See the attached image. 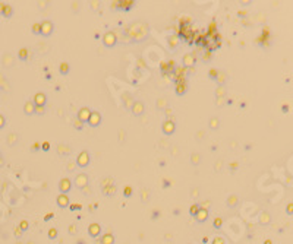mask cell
Segmentation results:
<instances>
[{
    "instance_id": "8",
    "label": "cell",
    "mask_w": 293,
    "mask_h": 244,
    "mask_svg": "<svg viewBox=\"0 0 293 244\" xmlns=\"http://www.w3.org/2000/svg\"><path fill=\"white\" fill-rule=\"evenodd\" d=\"M131 113L135 117H141L145 113V104L142 101H139V100H135V102H133V105H132V108H131Z\"/></svg>"
},
{
    "instance_id": "2",
    "label": "cell",
    "mask_w": 293,
    "mask_h": 244,
    "mask_svg": "<svg viewBox=\"0 0 293 244\" xmlns=\"http://www.w3.org/2000/svg\"><path fill=\"white\" fill-rule=\"evenodd\" d=\"M72 184L76 187V189H84L87 186H89V177L87 173H78L75 176V178L72 180Z\"/></svg>"
},
{
    "instance_id": "23",
    "label": "cell",
    "mask_w": 293,
    "mask_h": 244,
    "mask_svg": "<svg viewBox=\"0 0 293 244\" xmlns=\"http://www.w3.org/2000/svg\"><path fill=\"white\" fill-rule=\"evenodd\" d=\"M69 72H70V64L68 62H62L59 64V73L62 76H66V75H69Z\"/></svg>"
},
{
    "instance_id": "54",
    "label": "cell",
    "mask_w": 293,
    "mask_h": 244,
    "mask_svg": "<svg viewBox=\"0 0 293 244\" xmlns=\"http://www.w3.org/2000/svg\"><path fill=\"white\" fill-rule=\"evenodd\" d=\"M4 164H6V161H4L3 155H2V152H0V168H3Z\"/></svg>"
},
{
    "instance_id": "50",
    "label": "cell",
    "mask_w": 293,
    "mask_h": 244,
    "mask_svg": "<svg viewBox=\"0 0 293 244\" xmlns=\"http://www.w3.org/2000/svg\"><path fill=\"white\" fill-rule=\"evenodd\" d=\"M221 224H223V221H221V218H216L214 219V227L216 228H220Z\"/></svg>"
},
{
    "instance_id": "16",
    "label": "cell",
    "mask_w": 293,
    "mask_h": 244,
    "mask_svg": "<svg viewBox=\"0 0 293 244\" xmlns=\"http://www.w3.org/2000/svg\"><path fill=\"white\" fill-rule=\"evenodd\" d=\"M13 63H15V57L10 53H4L3 57H2V64L4 68H12Z\"/></svg>"
},
{
    "instance_id": "9",
    "label": "cell",
    "mask_w": 293,
    "mask_h": 244,
    "mask_svg": "<svg viewBox=\"0 0 293 244\" xmlns=\"http://www.w3.org/2000/svg\"><path fill=\"white\" fill-rule=\"evenodd\" d=\"M91 111H93V110L88 108V107H81V108L78 110V113H76V118L78 120H81L84 124H87L88 120H89V116H91Z\"/></svg>"
},
{
    "instance_id": "14",
    "label": "cell",
    "mask_w": 293,
    "mask_h": 244,
    "mask_svg": "<svg viewBox=\"0 0 293 244\" xmlns=\"http://www.w3.org/2000/svg\"><path fill=\"white\" fill-rule=\"evenodd\" d=\"M32 102H34L35 105H42V107H46V104H47V95L44 92H37L34 95V98H32Z\"/></svg>"
},
{
    "instance_id": "17",
    "label": "cell",
    "mask_w": 293,
    "mask_h": 244,
    "mask_svg": "<svg viewBox=\"0 0 293 244\" xmlns=\"http://www.w3.org/2000/svg\"><path fill=\"white\" fill-rule=\"evenodd\" d=\"M24 114L25 116H34V111H35V104L32 101H26L24 104Z\"/></svg>"
},
{
    "instance_id": "34",
    "label": "cell",
    "mask_w": 293,
    "mask_h": 244,
    "mask_svg": "<svg viewBox=\"0 0 293 244\" xmlns=\"http://www.w3.org/2000/svg\"><path fill=\"white\" fill-rule=\"evenodd\" d=\"M31 32L34 35H40L41 34V25H40V22H35V24H32V26H31Z\"/></svg>"
},
{
    "instance_id": "49",
    "label": "cell",
    "mask_w": 293,
    "mask_h": 244,
    "mask_svg": "<svg viewBox=\"0 0 293 244\" xmlns=\"http://www.w3.org/2000/svg\"><path fill=\"white\" fill-rule=\"evenodd\" d=\"M198 194H200V189H198V187H195V189L191 190V196H192V198H198Z\"/></svg>"
},
{
    "instance_id": "58",
    "label": "cell",
    "mask_w": 293,
    "mask_h": 244,
    "mask_svg": "<svg viewBox=\"0 0 293 244\" xmlns=\"http://www.w3.org/2000/svg\"><path fill=\"white\" fill-rule=\"evenodd\" d=\"M4 8H6V3H4V2H0V15H2V12L4 10Z\"/></svg>"
},
{
    "instance_id": "19",
    "label": "cell",
    "mask_w": 293,
    "mask_h": 244,
    "mask_svg": "<svg viewBox=\"0 0 293 244\" xmlns=\"http://www.w3.org/2000/svg\"><path fill=\"white\" fill-rule=\"evenodd\" d=\"M195 219L198 222H205V221L208 219V209H207V208H201L200 212L196 214Z\"/></svg>"
},
{
    "instance_id": "40",
    "label": "cell",
    "mask_w": 293,
    "mask_h": 244,
    "mask_svg": "<svg viewBox=\"0 0 293 244\" xmlns=\"http://www.w3.org/2000/svg\"><path fill=\"white\" fill-rule=\"evenodd\" d=\"M75 168H76V162H75V161H69V164L66 165V170H68L69 173H73Z\"/></svg>"
},
{
    "instance_id": "53",
    "label": "cell",
    "mask_w": 293,
    "mask_h": 244,
    "mask_svg": "<svg viewBox=\"0 0 293 244\" xmlns=\"http://www.w3.org/2000/svg\"><path fill=\"white\" fill-rule=\"evenodd\" d=\"M56 236H57V231H56L54 228H53V230H50V232H48V237H50V238H54Z\"/></svg>"
},
{
    "instance_id": "36",
    "label": "cell",
    "mask_w": 293,
    "mask_h": 244,
    "mask_svg": "<svg viewBox=\"0 0 293 244\" xmlns=\"http://www.w3.org/2000/svg\"><path fill=\"white\" fill-rule=\"evenodd\" d=\"M200 209H201V206L195 203V205H192V206L189 208V214H191L192 216H196V214L200 212Z\"/></svg>"
},
{
    "instance_id": "52",
    "label": "cell",
    "mask_w": 293,
    "mask_h": 244,
    "mask_svg": "<svg viewBox=\"0 0 293 244\" xmlns=\"http://www.w3.org/2000/svg\"><path fill=\"white\" fill-rule=\"evenodd\" d=\"M72 10L73 12H78V8H79V2H72Z\"/></svg>"
},
{
    "instance_id": "56",
    "label": "cell",
    "mask_w": 293,
    "mask_h": 244,
    "mask_svg": "<svg viewBox=\"0 0 293 244\" xmlns=\"http://www.w3.org/2000/svg\"><path fill=\"white\" fill-rule=\"evenodd\" d=\"M164 113H166V120H167V118H170V114H172V108H169V107H167V108L164 110Z\"/></svg>"
},
{
    "instance_id": "60",
    "label": "cell",
    "mask_w": 293,
    "mask_h": 244,
    "mask_svg": "<svg viewBox=\"0 0 293 244\" xmlns=\"http://www.w3.org/2000/svg\"><path fill=\"white\" fill-rule=\"evenodd\" d=\"M69 230H70V232L73 234V232H75V225H70V227H69Z\"/></svg>"
},
{
    "instance_id": "43",
    "label": "cell",
    "mask_w": 293,
    "mask_h": 244,
    "mask_svg": "<svg viewBox=\"0 0 293 244\" xmlns=\"http://www.w3.org/2000/svg\"><path fill=\"white\" fill-rule=\"evenodd\" d=\"M81 208H82L81 203H70L69 205V209L70 210H81Z\"/></svg>"
},
{
    "instance_id": "13",
    "label": "cell",
    "mask_w": 293,
    "mask_h": 244,
    "mask_svg": "<svg viewBox=\"0 0 293 244\" xmlns=\"http://www.w3.org/2000/svg\"><path fill=\"white\" fill-rule=\"evenodd\" d=\"M122 100H123V108L127 110V111H131L132 105H133V102H135V98L132 97L129 92H125L123 95H122Z\"/></svg>"
},
{
    "instance_id": "6",
    "label": "cell",
    "mask_w": 293,
    "mask_h": 244,
    "mask_svg": "<svg viewBox=\"0 0 293 244\" xmlns=\"http://www.w3.org/2000/svg\"><path fill=\"white\" fill-rule=\"evenodd\" d=\"M57 187H59V192H60V193L68 194L69 192L73 189L72 180H70L69 177H63V178H60V180H59V184H57Z\"/></svg>"
},
{
    "instance_id": "62",
    "label": "cell",
    "mask_w": 293,
    "mask_h": 244,
    "mask_svg": "<svg viewBox=\"0 0 293 244\" xmlns=\"http://www.w3.org/2000/svg\"><path fill=\"white\" fill-rule=\"evenodd\" d=\"M169 186H170V184H169V181L164 180V187H169Z\"/></svg>"
},
{
    "instance_id": "30",
    "label": "cell",
    "mask_w": 293,
    "mask_h": 244,
    "mask_svg": "<svg viewBox=\"0 0 293 244\" xmlns=\"http://www.w3.org/2000/svg\"><path fill=\"white\" fill-rule=\"evenodd\" d=\"M133 2H131V0H125V2H119V6L122 8V10H131L132 8H133Z\"/></svg>"
},
{
    "instance_id": "3",
    "label": "cell",
    "mask_w": 293,
    "mask_h": 244,
    "mask_svg": "<svg viewBox=\"0 0 293 244\" xmlns=\"http://www.w3.org/2000/svg\"><path fill=\"white\" fill-rule=\"evenodd\" d=\"M117 35L113 32V31H107L106 34L103 35V46L106 47V48H113V47H116V44H117Z\"/></svg>"
},
{
    "instance_id": "44",
    "label": "cell",
    "mask_w": 293,
    "mask_h": 244,
    "mask_svg": "<svg viewBox=\"0 0 293 244\" xmlns=\"http://www.w3.org/2000/svg\"><path fill=\"white\" fill-rule=\"evenodd\" d=\"M221 167H223V161H217L216 164H214V170H216L217 173L221 171Z\"/></svg>"
},
{
    "instance_id": "4",
    "label": "cell",
    "mask_w": 293,
    "mask_h": 244,
    "mask_svg": "<svg viewBox=\"0 0 293 244\" xmlns=\"http://www.w3.org/2000/svg\"><path fill=\"white\" fill-rule=\"evenodd\" d=\"M40 25H41V34L42 37L48 38L50 35H53V32H54V24L50 21V19H44V21L40 22Z\"/></svg>"
},
{
    "instance_id": "38",
    "label": "cell",
    "mask_w": 293,
    "mask_h": 244,
    "mask_svg": "<svg viewBox=\"0 0 293 244\" xmlns=\"http://www.w3.org/2000/svg\"><path fill=\"white\" fill-rule=\"evenodd\" d=\"M113 241H115V238L111 234H106L103 237V244H113Z\"/></svg>"
},
{
    "instance_id": "33",
    "label": "cell",
    "mask_w": 293,
    "mask_h": 244,
    "mask_svg": "<svg viewBox=\"0 0 293 244\" xmlns=\"http://www.w3.org/2000/svg\"><path fill=\"white\" fill-rule=\"evenodd\" d=\"M226 97V88L224 86H218L216 88V98H224Z\"/></svg>"
},
{
    "instance_id": "15",
    "label": "cell",
    "mask_w": 293,
    "mask_h": 244,
    "mask_svg": "<svg viewBox=\"0 0 293 244\" xmlns=\"http://www.w3.org/2000/svg\"><path fill=\"white\" fill-rule=\"evenodd\" d=\"M56 149H57V154H59L60 156H68V155H70V152H72L70 146H69V145H65V143H57Z\"/></svg>"
},
{
    "instance_id": "42",
    "label": "cell",
    "mask_w": 293,
    "mask_h": 244,
    "mask_svg": "<svg viewBox=\"0 0 293 244\" xmlns=\"http://www.w3.org/2000/svg\"><path fill=\"white\" fill-rule=\"evenodd\" d=\"M141 194H142V202H147L148 200V196H149V190H147V189H142L141 190Z\"/></svg>"
},
{
    "instance_id": "39",
    "label": "cell",
    "mask_w": 293,
    "mask_h": 244,
    "mask_svg": "<svg viewBox=\"0 0 293 244\" xmlns=\"http://www.w3.org/2000/svg\"><path fill=\"white\" fill-rule=\"evenodd\" d=\"M72 124H73V127H75L76 130H82V129H84V123H82L81 120H78V118H75V120H73Z\"/></svg>"
},
{
    "instance_id": "1",
    "label": "cell",
    "mask_w": 293,
    "mask_h": 244,
    "mask_svg": "<svg viewBox=\"0 0 293 244\" xmlns=\"http://www.w3.org/2000/svg\"><path fill=\"white\" fill-rule=\"evenodd\" d=\"M75 162H76V167H79V168H87V167H89V164H91V154H89L87 149H82V151L78 154Z\"/></svg>"
},
{
    "instance_id": "24",
    "label": "cell",
    "mask_w": 293,
    "mask_h": 244,
    "mask_svg": "<svg viewBox=\"0 0 293 244\" xmlns=\"http://www.w3.org/2000/svg\"><path fill=\"white\" fill-rule=\"evenodd\" d=\"M28 56H30V50H28L26 47L19 48V51H18V59L22 60V62H26V60H28Z\"/></svg>"
},
{
    "instance_id": "41",
    "label": "cell",
    "mask_w": 293,
    "mask_h": 244,
    "mask_svg": "<svg viewBox=\"0 0 293 244\" xmlns=\"http://www.w3.org/2000/svg\"><path fill=\"white\" fill-rule=\"evenodd\" d=\"M217 75H218V70H217V69H211V70L208 72V78L211 80H216L217 79Z\"/></svg>"
},
{
    "instance_id": "11",
    "label": "cell",
    "mask_w": 293,
    "mask_h": 244,
    "mask_svg": "<svg viewBox=\"0 0 293 244\" xmlns=\"http://www.w3.org/2000/svg\"><path fill=\"white\" fill-rule=\"evenodd\" d=\"M56 203H57V206L59 208L65 209V208H69V205H70V199H69L68 194L59 193L57 194V199H56Z\"/></svg>"
},
{
    "instance_id": "25",
    "label": "cell",
    "mask_w": 293,
    "mask_h": 244,
    "mask_svg": "<svg viewBox=\"0 0 293 244\" xmlns=\"http://www.w3.org/2000/svg\"><path fill=\"white\" fill-rule=\"evenodd\" d=\"M226 80H227V75H226V72L218 70V75H217V79H216L217 85H218V86H224Z\"/></svg>"
},
{
    "instance_id": "51",
    "label": "cell",
    "mask_w": 293,
    "mask_h": 244,
    "mask_svg": "<svg viewBox=\"0 0 293 244\" xmlns=\"http://www.w3.org/2000/svg\"><path fill=\"white\" fill-rule=\"evenodd\" d=\"M216 105L218 107V108H220V107H223V105H224V98H217Z\"/></svg>"
},
{
    "instance_id": "59",
    "label": "cell",
    "mask_w": 293,
    "mask_h": 244,
    "mask_svg": "<svg viewBox=\"0 0 293 244\" xmlns=\"http://www.w3.org/2000/svg\"><path fill=\"white\" fill-rule=\"evenodd\" d=\"M21 227H22V228H24V230H25V228H26V227H28V222H26V221H24V222H22V224H21Z\"/></svg>"
},
{
    "instance_id": "35",
    "label": "cell",
    "mask_w": 293,
    "mask_h": 244,
    "mask_svg": "<svg viewBox=\"0 0 293 244\" xmlns=\"http://www.w3.org/2000/svg\"><path fill=\"white\" fill-rule=\"evenodd\" d=\"M0 86H2L3 89H6V91H10V85L8 84V80L4 79L2 75H0Z\"/></svg>"
},
{
    "instance_id": "27",
    "label": "cell",
    "mask_w": 293,
    "mask_h": 244,
    "mask_svg": "<svg viewBox=\"0 0 293 244\" xmlns=\"http://www.w3.org/2000/svg\"><path fill=\"white\" fill-rule=\"evenodd\" d=\"M238 202H239V199H238V196L236 194H230L229 198H227V206L229 208H234L236 205H238Z\"/></svg>"
},
{
    "instance_id": "45",
    "label": "cell",
    "mask_w": 293,
    "mask_h": 244,
    "mask_svg": "<svg viewBox=\"0 0 293 244\" xmlns=\"http://www.w3.org/2000/svg\"><path fill=\"white\" fill-rule=\"evenodd\" d=\"M41 151H44V152L50 151V143L48 142H41Z\"/></svg>"
},
{
    "instance_id": "46",
    "label": "cell",
    "mask_w": 293,
    "mask_h": 244,
    "mask_svg": "<svg viewBox=\"0 0 293 244\" xmlns=\"http://www.w3.org/2000/svg\"><path fill=\"white\" fill-rule=\"evenodd\" d=\"M132 192H133V190H132L131 186L125 187V196H126V198H131V196H132Z\"/></svg>"
},
{
    "instance_id": "21",
    "label": "cell",
    "mask_w": 293,
    "mask_h": 244,
    "mask_svg": "<svg viewBox=\"0 0 293 244\" xmlns=\"http://www.w3.org/2000/svg\"><path fill=\"white\" fill-rule=\"evenodd\" d=\"M179 37H176V35H170L169 38H167V42H169V48L170 50H176L179 46Z\"/></svg>"
},
{
    "instance_id": "28",
    "label": "cell",
    "mask_w": 293,
    "mask_h": 244,
    "mask_svg": "<svg viewBox=\"0 0 293 244\" xmlns=\"http://www.w3.org/2000/svg\"><path fill=\"white\" fill-rule=\"evenodd\" d=\"M200 162H201V155L198 152H192L191 154V164L194 165V167H196V165H200Z\"/></svg>"
},
{
    "instance_id": "32",
    "label": "cell",
    "mask_w": 293,
    "mask_h": 244,
    "mask_svg": "<svg viewBox=\"0 0 293 244\" xmlns=\"http://www.w3.org/2000/svg\"><path fill=\"white\" fill-rule=\"evenodd\" d=\"M101 186L103 187H107V186H111V184H115V180H113V177H110V176H107V177H104L101 181Z\"/></svg>"
},
{
    "instance_id": "26",
    "label": "cell",
    "mask_w": 293,
    "mask_h": 244,
    "mask_svg": "<svg viewBox=\"0 0 293 244\" xmlns=\"http://www.w3.org/2000/svg\"><path fill=\"white\" fill-rule=\"evenodd\" d=\"M88 231H89V234L93 237H97L100 232H101V227L98 225V224H91L89 225V228H88Z\"/></svg>"
},
{
    "instance_id": "22",
    "label": "cell",
    "mask_w": 293,
    "mask_h": 244,
    "mask_svg": "<svg viewBox=\"0 0 293 244\" xmlns=\"http://www.w3.org/2000/svg\"><path fill=\"white\" fill-rule=\"evenodd\" d=\"M18 140H19V136H18V133H9L8 138H6V143H8L9 146H15L18 143Z\"/></svg>"
},
{
    "instance_id": "12",
    "label": "cell",
    "mask_w": 293,
    "mask_h": 244,
    "mask_svg": "<svg viewBox=\"0 0 293 244\" xmlns=\"http://www.w3.org/2000/svg\"><path fill=\"white\" fill-rule=\"evenodd\" d=\"M174 92L177 97H182L188 92V82L186 80H179L176 82V86H174Z\"/></svg>"
},
{
    "instance_id": "47",
    "label": "cell",
    "mask_w": 293,
    "mask_h": 244,
    "mask_svg": "<svg viewBox=\"0 0 293 244\" xmlns=\"http://www.w3.org/2000/svg\"><path fill=\"white\" fill-rule=\"evenodd\" d=\"M4 126H6V117H4L3 114H0V130H2Z\"/></svg>"
},
{
    "instance_id": "55",
    "label": "cell",
    "mask_w": 293,
    "mask_h": 244,
    "mask_svg": "<svg viewBox=\"0 0 293 244\" xmlns=\"http://www.w3.org/2000/svg\"><path fill=\"white\" fill-rule=\"evenodd\" d=\"M82 192H84V193L85 194H87V193H93V190H91V187H89V186H87V187H84V189H82Z\"/></svg>"
},
{
    "instance_id": "29",
    "label": "cell",
    "mask_w": 293,
    "mask_h": 244,
    "mask_svg": "<svg viewBox=\"0 0 293 244\" xmlns=\"http://www.w3.org/2000/svg\"><path fill=\"white\" fill-rule=\"evenodd\" d=\"M155 107H157V110H166L167 108V100L166 98H158L157 101H155Z\"/></svg>"
},
{
    "instance_id": "48",
    "label": "cell",
    "mask_w": 293,
    "mask_h": 244,
    "mask_svg": "<svg viewBox=\"0 0 293 244\" xmlns=\"http://www.w3.org/2000/svg\"><path fill=\"white\" fill-rule=\"evenodd\" d=\"M31 149H32V152H37V151H40L41 149V143H38V142H35L32 146H31Z\"/></svg>"
},
{
    "instance_id": "37",
    "label": "cell",
    "mask_w": 293,
    "mask_h": 244,
    "mask_svg": "<svg viewBox=\"0 0 293 244\" xmlns=\"http://www.w3.org/2000/svg\"><path fill=\"white\" fill-rule=\"evenodd\" d=\"M34 114H37V116H44V114H46V107H42V105H35Z\"/></svg>"
},
{
    "instance_id": "31",
    "label": "cell",
    "mask_w": 293,
    "mask_h": 244,
    "mask_svg": "<svg viewBox=\"0 0 293 244\" xmlns=\"http://www.w3.org/2000/svg\"><path fill=\"white\" fill-rule=\"evenodd\" d=\"M2 15H3L6 19H10V18L13 16V8L10 4H6V8H4V10L2 12Z\"/></svg>"
},
{
    "instance_id": "5",
    "label": "cell",
    "mask_w": 293,
    "mask_h": 244,
    "mask_svg": "<svg viewBox=\"0 0 293 244\" xmlns=\"http://www.w3.org/2000/svg\"><path fill=\"white\" fill-rule=\"evenodd\" d=\"M161 132H163V135L164 136L174 135V132H176V123H174L172 118L164 120V122L161 123Z\"/></svg>"
},
{
    "instance_id": "18",
    "label": "cell",
    "mask_w": 293,
    "mask_h": 244,
    "mask_svg": "<svg viewBox=\"0 0 293 244\" xmlns=\"http://www.w3.org/2000/svg\"><path fill=\"white\" fill-rule=\"evenodd\" d=\"M117 193V186L116 184H111V186H107V187H103V194L107 196V198H111Z\"/></svg>"
},
{
    "instance_id": "7",
    "label": "cell",
    "mask_w": 293,
    "mask_h": 244,
    "mask_svg": "<svg viewBox=\"0 0 293 244\" xmlns=\"http://www.w3.org/2000/svg\"><path fill=\"white\" fill-rule=\"evenodd\" d=\"M101 122H103L101 113L93 110V111H91V116H89V120H88V126L89 127H98V126H101Z\"/></svg>"
},
{
    "instance_id": "57",
    "label": "cell",
    "mask_w": 293,
    "mask_h": 244,
    "mask_svg": "<svg viewBox=\"0 0 293 244\" xmlns=\"http://www.w3.org/2000/svg\"><path fill=\"white\" fill-rule=\"evenodd\" d=\"M202 59H204V62H208V60L211 59V53H207V54H204V57H202Z\"/></svg>"
},
{
    "instance_id": "61",
    "label": "cell",
    "mask_w": 293,
    "mask_h": 244,
    "mask_svg": "<svg viewBox=\"0 0 293 244\" xmlns=\"http://www.w3.org/2000/svg\"><path fill=\"white\" fill-rule=\"evenodd\" d=\"M51 216H53V214H48V215H47V216H46V221H48V219H50Z\"/></svg>"
},
{
    "instance_id": "20",
    "label": "cell",
    "mask_w": 293,
    "mask_h": 244,
    "mask_svg": "<svg viewBox=\"0 0 293 244\" xmlns=\"http://www.w3.org/2000/svg\"><path fill=\"white\" fill-rule=\"evenodd\" d=\"M208 127H210V130H218V129H220V118L217 117V116H212V117H210Z\"/></svg>"
},
{
    "instance_id": "10",
    "label": "cell",
    "mask_w": 293,
    "mask_h": 244,
    "mask_svg": "<svg viewBox=\"0 0 293 244\" xmlns=\"http://www.w3.org/2000/svg\"><path fill=\"white\" fill-rule=\"evenodd\" d=\"M195 63H196L195 54H192V53H188V54L183 56L182 64H183V68H185V69H192L194 66H195Z\"/></svg>"
}]
</instances>
